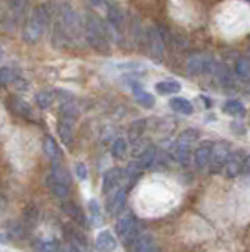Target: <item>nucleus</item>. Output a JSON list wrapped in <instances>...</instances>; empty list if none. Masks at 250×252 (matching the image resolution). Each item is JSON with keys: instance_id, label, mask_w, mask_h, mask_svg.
<instances>
[{"instance_id": "nucleus-1", "label": "nucleus", "mask_w": 250, "mask_h": 252, "mask_svg": "<svg viewBox=\"0 0 250 252\" xmlns=\"http://www.w3.org/2000/svg\"><path fill=\"white\" fill-rule=\"evenodd\" d=\"M51 14L52 13L49 11V5H40L33 8V11L30 13L26 22L24 30H22V38L26 43H36L43 36L51 22Z\"/></svg>"}, {"instance_id": "nucleus-2", "label": "nucleus", "mask_w": 250, "mask_h": 252, "mask_svg": "<svg viewBox=\"0 0 250 252\" xmlns=\"http://www.w3.org/2000/svg\"><path fill=\"white\" fill-rule=\"evenodd\" d=\"M85 39L99 54H109L111 46L107 39V29L96 16L88 14L85 18Z\"/></svg>"}, {"instance_id": "nucleus-3", "label": "nucleus", "mask_w": 250, "mask_h": 252, "mask_svg": "<svg viewBox=\"0 0 250 252\" xmlns=\"http://www.w3.org/2000/svg\"><path fill=\"white\" fill-rule=\"evenodd\" d=\"M116 235L124 244H132L134 240L140 235L139 233V225L134 216H121L116 220Z\"/></svg>"}, {"instance_id": "nucleus-4", "label": "nucleus", "mask_w": 250, "mask_h": 252, "mask_svg": "<svg viewBox=\"0 0 250 252\" xmlns=\"http://www.w3.org/2000/svg\"><path fill=\"white\" fill-rule=\"evenodd\" d=\"M230 145L225 142H217V144L211 145V155H209V164L208 167L213 173L221 172L222 167H225L226 159L230 156Z\"/></svg>"}, {"instance_id": "nucleus-5", "label": "nucleus", "mask_w": 250, "mask_h": 252, "mask_svg": "<svg viewBox=\"0 0 250 252\" xmlns=\"http://www.w3.org/2000/svg\"><path fill=\"white\" fill-rule=\"evenodd\" d=\"M146 46L154 62H162L164 57V39L159 30L150 27L146 30Z\"/></svg>"}, {"instance_id": "nucleus-6", "label": "nucleus", "mask_w": 250, "mask_h": 252, "mask_svg": "<svg viewBox=\"0 0 250 252\" xmlns=\"http://www.w3.org/2000/svg\"><path fill=\"white\" fill-rule=\"evenodd\" d=\"M63 235L69 244H73V251H81V249H85L88 244V240L85 233L79 228V225H73V224H66L63 227Z\"/></svg>"}, {"instance_id": "nucleus-7", "label": "nucleus", "mask_w": 250, "mask_h": 252, "mask_svg": "<svg viewBox=\"0 0 250 252\" xmlns=\"http://www.w3.org/2000/svg\"><path fill=\"white\" fill-rule=\"evenodd\" d=\"M61 210H63L65 215L71 218L77 225L83 227L85 224H87V218H85L82 208L77 203H74L73 200H65L63 199V203H61Z\"/></svg>"}, {"instance_id": "nucleus-8", "label": "nucleus", "mask_w": 250, "mask_h": 252, "mask_svg": "<svg viewBox=\"0 0 250 252\" xmlns=\"http://www.w3.org/2000/svg\"><path fill=\"white\" fill-rule=\"evenodd\" d=\"M124 203H126V189H118L115 191L111 199L107 200V211L111 216H118L124 208Z\"/></svg>"}, {"instance_id": "nucleus-9", "label": "nucleus", "mask_w": 250, "mask_h": 252, "mask_svg": "<svg viewBox=\"0 0 250 252\" xmlns=\"http://www.w3.org/2000/svg\"><path fill=\"white\" fill-rule=\"evenodd\" d=\"M121 178H123V172L120 167L109 169L103 177V192L109 194L111 191H113V189L120 185Z\"/></svg>"}, {"instance_id": "nucleus-10", "label": "nucleus", "mask_w": 250, "mask_h": 252, "mask_svg": "<svg viewBox=\"0 0 250 252\" xmlns=\"http://www.w3.org/2000/svg\"><path fill=\"white\" fill-rule=\"evenodd\" d=\"M132 249L137 252H150V251H158V246H156L154 236L151 233H142L132 243Z\"/></svg>"}, {"instance_id": "nucleus-11", "label": "nucleus", "mask_w": 250, "mask_h": 252, "mask_svg": "<svg viewBox=\"0 0 250 252\" xmlns=\"http://www.w3.org/2000/svg\"><path fill=\"white\" fill-rule=\"evenodd\" d=\"M58 112H60V120H65L71 125L79 118V109H77V106L73 101H68V99L61 101Z\"/></svg>"}, {"instance_id": "nucleus-12", "label": "nucleus", "mask_w": 250, "mask_h": 252, "mask_svg": "<svg viewBox=\"0 0 250 252\" xmlns=\"http://www.w3.org/2000/svg\"><path fill=\"white\" fill-rule=\"evenodd\" d=\"M244 158L242 156V152H236V153H230L228 159H226L225 164V170H226V175L228 177H236L238 173L242 170V164H244Z\"/></svg>"}, {"instance_id": "nucleus-13", "label": "nucleus", "mask_w": 250, "mask_h": 252, "mask_svg": "<svg viewBox=\"0 0 250 252\" xmlns=\"http://www.w3.org/2000/svg\"><path fill=\"white\" fill-rule=\"evenodd\" d=\"M27 2L28 0H8V19L11 21V24H18L22 16L27 13Z\"/></svg>"}, {"instance_id": "nucleus-14", "label": "nucleus", "mask_w": 250, "mask_h": 252, "mask_svg": "<svg viewBox=\"0 0 250 252\" xmlns=\"http://www.w3.org/2000/svg\"><path fill=\"white\" fill-rule=\"evenodd\" d=\"M209 155H211V145H201L194 152V162L197 170H205L209 164Z\"/></svg>"}, {"instance_id": "nucleus-15", "label": "nucleus", "mask_w": 250, "mask_h": 252, "mask_svg": "<svg viewBox=\"0 0 250 252\" xmlns=\"http://www.w3.org/2000/svg\"><path fill=\"white\" fill-rule=\"evenodd\" d=\"M96 248L99 251H115L116 249V238L112 235V232L103 230L96 236Z\"/></svg>"}, {"instance_id": "nucleus-16", "label": "nucleus", "mask_w": 250, "mask_h": 252, "mask_svg": "<svg viewBox=\"0 0 250 252\" xmlns=\"http://www.w3.org/2000/svg\"><path fill=\"white\" fill-rule=\"evenodd\" d=\"M48 186L51 189V192L56 197H58V199H61V200L66 199V197L69 195V188H71L69 185L63 183V181L54 178L52 175L48 177Z\"/></svg>"}, {"instance_id": "nucleus-17", "label": "nucleus", "mask_w": 250, "mask_h": 252, "mask_svg": "<svg viewBox=\"0 0 250 252\" xmlns=\"http://www.w3.org/2000/svg\"><path fill=\"white\" fill-rule=\"evenodd\" d=\"M132 92H134L136 99H137V102L142 107H145V109H153L154 107L156 99H154V96H153L151 93L143 92L142 89H140V85H137V84L132 85Z\"/></svg>"}, {"instance_id": "nucleus-18", "label": "nucleus", "mask_w": 250, "mask_h": 252, "mask_svg": "<svg viewBox=\"0 0 250 252\" xmlns=\"http://www.w3.org/2000/svg\"><path fill=\"white\" fill-rule=\"evenodd\" d=\"M156 158H158V148H156L154 145H150V147H146L143 150L142 155H140L139 162L143 167V170H146V169H150V167H153V165H154Z\"/></svg>"}, {"instance_id": "nucleus-19", "label": "nucleus", "mask_w": 250, "mask_h": 252, "mask_svg": "<svg viewBox=\"0 0 250 252\" xmlns=\"http://www.w3.org/2000/svg\"><path fill=\"white\" fill-rule=\"evenodd\" d=\"M44 153L48 155V158L51 161H60L63 153H61L60 147L57 145V142L54 140V137L48 136L44 139Z\"/></svg>"}, {"instance_id": "nucleus-20", "label": "nucleus", "mask_w": 250, "mask_h": 252, "mask_svg": "<svg viewBox=\"0 0 250 252\" xmlns=\"http://www.w3.org/2000/svg\"><path fill=\"white\" fill-rule=\"evenodd\" d=\"M10 101H11V107H13V110H14V112H16L18 115L24 117V118H33V110H32V107H30L24 99H21V98H18V96H13Z\"/></svg>"}, {"instance_id": "nucleus-21", "label": "nucleus", "mask_w": 250, "mask_h": 252, "mask_svg": "<svg viewBox=\"0 0 250 252\" xmlns=\"http://www.w3.org/2000/svg\"><path fill=\"white\" fill-rule=\"evenodd\" d=\"M170 107L178 114H184V115H191L194 112L192 102L186 98H171L170 99Z\"/></svg>"}, {"instance_id": "nucleus-22", "label": "nucleus", "mask_w": 250, "mask_h": 252, "mask_svg": "<svg viewBox=\"0 0 250 252\" xmlns=\"http://www.w3.org/2000/svg\"><path fill=\"white\" fill-rule=\"evenodd\" d=\"M51 175L54 178H57L63 183L71 186V177H69V172L66 170L65 165H61L60 161H52V167H51Z\"/></svg>"}, {"instance_id": "nucleus-23", "label": "nucleus", "mask_w": 250, "mask_h": 252, "mask_svg": "<svg viewBox=\"0 0 250 252\" xmlns=\"http://www.w3.org/2000/svg\"><path fill=\"white\" fill-rule=\"evenodd\" d=\"M57 129H58V136H60L61 142H63L66 147H71L73 145V128H71V123H68L65 120H58Z\"/></svg>"}, {"instance_id": "nucleus-24", "label": "nucleus", "mask_w": 250, "mask_h": 252, "mask_svg": "<svg viewBox=\"0 0 250 252\" xmlns=\"http://www.w3.org/2000/svg\"><path fill=\"white\" fill-rule=\"evenodd\" d=\"M54 99H56V93H54L52 90H41V92H38L36 96H35L38 107L43 109V110L49 109L52 106Z\"/></svg>"}, {"instance_id": "nucleus-25", "label": "nucleus", "mask_w": 250, "mask_h": 252, "mask_svg": "<svg viewBox=\"0 0 250 252\" xmlns=\"http://www.w3.org/2000/svg\"><path fill=\"white\" fill-rule=\"evenodd\" d=\"M154 89L159 94H175L178 92H181V84L176 81H164L156 84Z\"/></svg>"}, {"instance_id": "nucleus-26", "label": "nucleus", "mask_w": 250, "mask_h": 252, "mask_svg": "<svg viewBox=\"0 0 250 252\" xmlns=\"http://www.w3.org/2000/svg\"><path fill=\"white\" fill-rule=\"evenodd\" d=\"M107 13H109L107 14L109 26H111L112 29H115V30H120L121 26H123V14H121V11L116 6L111 5V6H109Z\"/></svg>"}, {"instance_id": "nucleus-27", "label": "nucleus", "mask_w": 250, "mask_h": 252, "mask_svg": "<svg viewBox=\"0 0 250 252\" xmlns=\"http://www.w3.org/2000/svg\"><path fill=\"white\" fill-rule=\"evenodd\" d=\"M197 139H198V131L197 129H192V128H189V129H184L181 134L178 136V139H176V145H194L195 142H197Z\"/></svg>"}, {"instance_id": "nucleus-28", "label": "nucleus", "mask_w": 250, "mask_h": 252, "mask_svg": "<svg viewBox=\"0 0 250 252\" xmlns=\"http://www.w3.org/2000/svg\"><path fill=\"white\" fill-rule=\"evenodd\" d=\"M175 156L181 165H189L192 158V147L191 145H176Z\"/></svg>"}, {"instance_id": "nucleus-29", "label": "nucleus", "mask_w": 250, "mask_h": 252, "mask_svg": "<svg viewBox=\"0 0 250 252\" xmlns=\"http://www.w3.org/2000/svg\"><path fill=\"white\" fill-rule=\"evenodd\" d=\"M143 172V167L140 165L139 161H132L129 162L128 169H126V178L129 181V186H132L137 181V178L140 177V173Z\"/></svg>"}, {"instance_id": "nucleus-30", "label": "nucleus", "mask_w": 250, "mask_h": 252, "mask_svg": "<svg viewBox=\"0 0 250 252\" xmlns=\"http://www.w3.org/2000/svg\"><path fill=\"white\" fill-rule=\"evenodd\" d=\"M223 112L228 115H241L244 112V104L239 99H228L223 104Z\"/></svg>"}, {"instance_id": "nucleus-31", "label": "nucleus", "mask_w": 250, "mask_h": 252, "mask_svg": "<svg viewBox=\"0 0 250 252\" xmlns=\"http://www.w3.org/2000/svg\"><path fill=\"white\" fill-rule=\"evenodd\" d=\"M126 152H128V142L124 140L123 137H118L112 145L113 158H116V159H121V158H124V155H126Z\"/></svg>"}, {"instance_id": "nucleus-32", "label": "nucleus", "mask_w": 250, "mask_h": 252, "mask_svg": "<svg viewBox=\"0 0 250 252\" xmlns=\"http://www.w3.org/2000/svg\"><path fill=\"white\" fill-rule=\"evenodd\" d=\"M35 249L44 251V252H52V251H60V244L57 240H40L35 243Z\"/></svg>"}, {"instance_id": "nucleus-33", "label": "nucleus", "mask_w": 250, "mask_h": 252, "mask_svg": "<svg viewBox=\"0 0 250 252\" xmlns=\"http://www.w3.org/2000/svg\"><path fill=\"white\" fill-rule=\"evenodd\" d=\"M236 74H238V77L244 79V81H249L250 79V60L241 59L236 63Z\"/></svg>"}, {"instance_id": "nucleus-34", "label": "nucleus", "mask_w": 250, "mask_h": 252, "mask_svg": "<svg viewBox=\"0 0 250 252\" xmlns=\"http://www.w3.org/2000/svg\"><path fill=\"white\" fill-rule=\"evenodd\" d=\"M38 216H40V211H38V208L35 207V205H28V207L24 210V219H26L27 225L36 224Z\"/></svg>"}, {"instance_id": "nucleus-35", "label": "nucleus", "mask_w": 250, "mask_h": 252, "mask_svg": "<svg viewBox=\"0 0 250 252\" xmlns=\"http://www.w3.org/2000/svg\"><path fill=\"white\" fill-rule=\"evenodd\" d=\"M16 74H14V71L10 69V68H2L0 69V85H6L10 82H14L16 81Z\"/></svg>"}, {"instance_id": "nucleus-36", "label": "nucleus", "mask_w": 250, "mask_h": 252, "mask_svg": "<svg viewBox=\"0 0 250 252\" xmlns=\"http://www.w3.org/2000/svg\"><path fill=\"white\" fill-rule=\"evenodd\" d=\"M76 173H77V177H79V180L85 181L88 178V170H87V165H85L83 162H79L76 165Z\"/></svg>"}, {"instance_id": "nucleus-37", "label": "nucleus", "mask_w": 250, "mask_h": 252, "mask_svg": "<svg viewBox=\"0 0 250 252\" xmlns=\"http://www.w3.org/2000/svg\"><path fill=\"white\" fill-rule=\"evenodd\" d=\"M90 210L93 211L95 218H99V207H98V202L96 200H91L90 202Z\"/></svg>"}, {"instance_id": "nucleus-38", "label": "nucleus", "mask_w": 250, "mask_h": 252, "mask_svg": "<svg viewBox=\"0 0 250 252\" xmlns=\"http://www.w3.org/2000/svg\"><path fill=\"white\" fill-rule=\"evenodd\" d=\"M242 170L250 175V155L244 158V164H242Z\"/></svg>"}, {"instance_id": "nucleus-39", "label": "nucleus", "mask_w": 250, "mask_h": 252, "mask_svg": "<svg viewBox=\"0 0 250 252\" xmlns=\"http://www.w3.org/2000/svg\"><path fill=\"white\" fill-rule=\"evenodd\" d=\"M3 208H6V199L0 194V210H3Z\"/></svg>"}, {"instance_id": "nucleus-40", "label": "nucleus", "mask_w": 250, "mask_h": 252, "mask_svg": "<svg viewBox=\"0 0 250 252\" xmlns=\"http://www.w3.org/2000/svg\"><path fill=\"white\" fill-rule=\"evenodd\" d=\"M90 2H91L93 5H101V2H103V0H90Z\"/></svg>"}, {"instance_id": "nucleus-41", "label": "nucleus", "mask_w": 250, "mask_h": 252, "mask_svg": "<svg viewBox=\"0 0 250 252\" xmlns=\"http://www.w3.org/2000/svg\"><path fill=\"white\" fill-rule=\"evenodd\" d=\"M2 55H3V49L0 47V59H2Z\"/></svg>"}]
</instances>
